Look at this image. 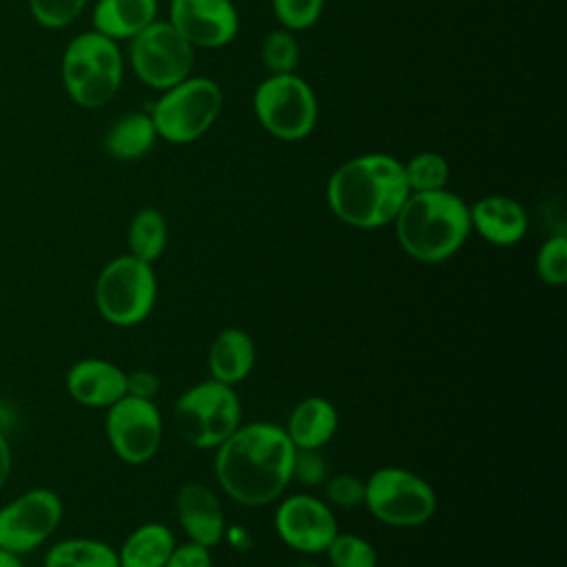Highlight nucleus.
Instances as JSON below:
<instances>
[{"instance_id": "473e14b6", "label": "nucleus", "mask_w": 567, "mask_h": 567, "mask_svg": "<svg viewBox=\"0 0 567 567\" xmlns=\"http://www.w3.org/2000/svg\"><path fill=\"white\" fill-rule=\"evenodd\" d=\"M164 567H213L210 549L193 540L175 545Z\"/></svg>"}, {"instance_id": "6e6552de", "label": "nucleus", "mask_w": 567, "mask_h": 567, "mask_svg": "<svg viewBox=\"0 0 567 567\" xmlns=\"http://www.w3.org/2000/svg\"><path fill=\"white\" fill-rule=\"evenodd\" d=\"M255 117L266 133L281 142L308 137L319 117V104L312 86L297 73L268 75L252 95Z\"/></svg>"}, {"instance_id": "cd10ccee", "label": "nucleus", "mask_w": 567, "mask_h": 567, "mask_svg": "<svg viewBox=\"0 0 567 567\" xmlns=\"http://www.w3.org/2000/svg\"><path fill=\"white\" fill-rule=\"evenodd\" d=\"M536 272L547 286L567 281V237L563 233L547 237L536 252Z\"/></svg>"}, {"instance_id": "aec40b11", "label": "nucleus", "mask_w": 567, "mask_h": 567, "mask_svg": "<svg viewBox=\"0 0 567 567\" xmlns=\"http://www.w3.org/2000/svg\"><path fill=\"white\" fill-rule=\"evenodd\" d=\"M91 18L93 31L115 42L131 40L157 20V0H97Z\"/></svg>"}, {"instance_id": "c756f323", "label": "nucleus", "mask_w": 567, "mask_h": 567, "mask_svg": "<svg viewBox=\"0 0 567 567\" xmlns=\"http://www.w3.org/2000/svg\"><path fill=\"white\" fill-rule=\"evenodd\" d=\"M326 0H272L279 24L288 31H303L319 22Z\"/></svg>"}, {"instance_id": "7ed1b4c3", "label": "nucleus", "mask_w": 567, "mask_h": 567, "mask_svg": "<svg viewBox=\"0 0 567 567\" xmlns=\"http://www.w3.org/2000/svg\"><path fill=\"white\" fill-rule=\"evenodd\" d=\"M392 224L403 252L421 264L454 257L472 233L470 206L447 188L410 193Z\"/></svg>"}, {"instance_id": "c85d7f7f", "label": "nucleus", "mask_w": 567, "mask_h": 567, "mask_svg": "<svg viewBox=\"0 0 567 567\" xmlns=\"http://www.w3.org/2000/svg\"><path fill=\"white\" fill-rule=\"evenodd\" d=\"M31 18L44 29H64L80 18L89 0H27Z\"/></svg>"}, {"instance_id": "4468645a", "label": "nucleus", "mask_w": 567, "mask_h": 567, "mask_svg": "<svg viewBox=\"0 0 567 567\" xmlns=\"http://www.w3.org/2000/svg\"><path fill=\"white\" fill-rule=\"evenodd\" d=\"M168 22L193 49H221L239 31V16L230 0H171Z\"/></svg>"}, {"instance_id": "4be33fe9", "label": "nucleus", "mask_w": 567, "mask_h": 567, "mask_svg": "<svg viewBox=\"0 0 567 567\" xmlns=\"http://www.w3.org/2000/svg\"><path fill=\"white\" fill-rule=\"evenodd\" d=\"M157 140V131L148 113L120 115L104 135V151L120 162L144 157Z\"/></svg>"}, {"instance_id": "9d476101", "label": "nucleus", "mask_w": 567, "mask_h": 567, "mask_svg": "<svg viewBox=\"0 0 567 567\" xmlns=\"http://www.w3.org/2000/svg\"><path fill=\"white\" fill-rule=\"evenodd\" d=\"M128 62L140 82L166 91L190 75L195 49L168 20H155L128 40Z\"/></svg>"}, {"instance_id": "6ab92c4d", "label": "nucleus", "mask_w": 567, "mask_h": 567, "mask_svg": "<svg viewBox=\"0 0 567 567\" xmlns=\"http://www.w3.org/2000/svg\"><path fill=\"white\" fill-rule=\"evenodd\" d=\"M257 350L252 337L241 328H224L217 332L208 348V372L210 379L226 385H237L255 368Z\"/></svg>"}, {"instance_id": "a878e982", "label": "nucleus", "mask_w": 567, "mask_h": 567, "mask_svg": "<svg viewBox=\"0 0 567 567\" xmlns=\"http://www.w3.org/2000/svg\"><path fill=\"white\" fill-rule=\"evenodd\" d=\"M299 58H301V51H299L295 31H288L284 27L275 29L261 42V62L270 71V75L295 73Z\"/></svg>"}, {"instance_id": "f8f14e48", "label": "nucleus", "mask_w": 567, "mask_h": 567, "mask_svg": "<svg viewBox=\"0 0 567 567\" xmlns=\"http://www.w3.org/2000/svg\"><path fill=\"white\" fill-rule=\"evenodd\" d=\"M104 430L113 454L128 465L151 461L162 445V414L153 399L124 394L106 408Z\"/></svg>"}, {"instance_id": "dca6fc26", "label": "nucleus", "mask_w": 567, "mask_h": 567, "mask_svg": "<svg viewBox=\"0 0 567 567\" xmlns=\"http://www.w3.org/2000/svg\"><path fill=\"white\" fill-rule=\"evenodd\" d=\"M66 392L86 408H111L126 394V372L113 361L86 357L66 372Z\"/></svg>"}, {"instance_id": "412c9836", "label": "nucleus", "mask_w": 567, "mask_h": 567, "mask_svg": "<svg viewBox=\"0 0 567 567\" xmlns=\"http://www.w3.org/2000/svg\"><path fill=\"white\" fill-rule=\"evenodd\" d=\"M177 540L164 523H144L135 527L117 549L120 567H164Z\"/></svg>"}, {"instance_id": "f03ea898", "label": "nucleus", "mask_w": 567, "mask_h": 567, "mask_svg": "<svg viewBox=\"0 0 567 567\" xmlns=\"http://www.w3.org/2000/svg\"><path fill=\"white\" fill-rule=\"evenodd\" d=\"M408 195L403 162L388 153L357 155L343 162L326 184L332 215L361 230L392 224Z\"/></svg>"}, {"instance_id": "bb28decb", "label": "nucleus", "mask_w": 567, "mask_h": 567, "mask_svg": "<svg viewBox=\"0 0 567 567\" xmlns=\"http://www.w3.org/2000/svg\"><path fill=\"white\" fill-rule=\"evenodd\" d=\"M330 567H377L379 556L370 540L359 534H337L323 551Z\"/></svg>"}, {"instance_id": "f704fd0d", "label": "nucleus", "mask_w": 567, "mask_h": 567, "mask_svg": "<svg viewBox=\"0 0 567 567\" xmlns=\"http://www.w3.org/2000/svg\"><path fill=\"white\" fill-rule=\"evenodd\" d=\"M11 474V447L7 436L0 432V489L7 485Z\"/></svg>"}, {"instance_id": "39448f33", "label": "nucleus", "mask_w": 567, "mask_h": 567, "mask_svg": "<svg viewBox=\"0 0 567 567\" xmlns=\"http://www.w3.org/2000/svg\"><path fill=\"white\" fill-rule=\"evenodd\" d=\"M173 423L190 447H219L241 425V401L235 385L208 379L188 388L173 405Z\"/></svg>"}, {"instance_id": "f257e3e1", "label": "nucleus", "mask_w": 567, "mask_h": 567, "mask_svg": "<svg viewBox=\"0 0 567 567\" xmlns=\"http://www.w3.org/2000/svg\"><path fill=\"white\" fill-rule=\"evenodd\" d=\"M295 452L286 427L252 421L215 447V478L239 505H270L292 481Z\"/></svg>"}, {"instance_id": "9b49d317", "label": "nucleus", "mask_w": 567, "mask_h": 567, "mask_svg": "<svg viewBox=\"0 0 567 567\" xmlns=\"http://www.w3.org/2000/svg\"><path fill=\"white\" fill-rule=\"evenodd\" d=\"M64 505L58 492L31 487L0 507V549L24 556L53 536Z\"/></svg>"}, {"instance_id": "72a5a7b5", "label": "nucleus", "mask_w": 567, "mask_h": 567, "mask_svg": "<svg viewBox=\"0 0 567 567\" xmlns=\"http://www.w3.org/2000/svg\"><path fill=\"white\" fill-rule=\"evenodd\" d=\"M159 377L151 370H135L126 372V394L140 396V399H155L159 392Z\"/></svg>"}, {"instance_id": "a211bd4d", "label": "nucleus", "mask_w": 567, "mask_h": 567, "mask_svg": "<svg viewBox=\"0 0 567 567\" xmlns=\"http://www.w3.org/2000/svg\"><path fill=\"white\" fill-rule=\"evenodd\" d=\"M337 427L339 414L334 403L326 396H306L292 408L286 434L297 450H321L332 441Z\"/></svg>"}, {"instance_id": "e433bc0d", "label": "nucleus", "mask_w": 567, "mask_h": 567, "mask_svg": "<svg viewBox=\"0 0 567 567\" xmlns=\"http://www.w3.org/2000/svg\"><path fill=\"white\" fill-rule=\"evenodd\" d=\"M299 567H319V565H315V563H303V565H299Z\"/></svg>"}, {"instance_id": "393cba45", "label": "nucleus", "mask_w": 567, "mask_h": 567, "mask_svg": "<svg viewBox=\"0 0 567 567\" xmlns=\"http://www.w3.org/2000/svg\"><path fill=\"white\" fill-rule=\"evenodd\" d=\"M403 173L410 193L441 190L450 179V164L441 153L423 151L403 164Z\"/></svg>"}, {"instance_id": "2f4dec72", "label": "nucleus", "mask_w": 567, "mask_h": 567, "mask_svg": "<svg viewBox=\"0 0 567 567\" xmlns=\"http://www.w3.org/2000/svg\"><path fill=\"white\" fill-rule=\"evenodd\" d=\"M326 476H328V463H326L321 450H297L295 452L292 481L315 487V485L326 483Z\"/></svg>"}, {"instance_id": "2eb2a0df", "label": "nucleus", "mask_w": 567, "mask_h": 567, "mask_svg": "<svg viewBox=\"0 0 567 567\" xmlns=\"http://www.w3.org/2000/svg\"><path fill=\"white\" fill-rule=\"evenodd\" d=\"M175 512L188 540L208 549L224 540L226 514L217 494L206 483H184L175 496Z\"/></svg>"}, {"instance_id": "0eeeda50", "label": "nucleus", "mask_w": 567, "mask_h": 567, "mask_svg": "<svg viewBox=\"0 0 567 567\" xmlns=\"http://www.w3.org/2000/svg\"><path fill=\"white\" fill-rule=\"evenodd\" d=\"M221 104L224 95L217 82L202 75H188L162 91L148 115L157 137L171 144H190L215 124Z\"/></svg>"}, {"instance_id": "1a4fd4ad", "label": "nucleus", "mask_w": 567, "mask_h": 567, "mask_svg": "<svg viewBox=\"0 0 567 567\" xmlns=\"http://www.w3.org/2000/svg\"><path fill=\"white\" fill-rule=\"evenodd\" d=\"M363 505L383 525L421 527L436 512V494L416 472L388 465L368 476Z\"/></svg>"}, {"instance_id": "5701e85b", "label": "nucleus", "mask_w": 567, "mask_h": 567, "mask_svg": "<svg viewBox=\"0 0 567 567\" xmlns=\"http://www.w3.org/2000/svg\"><path fill=\"white\" fill-rule=\"evenodd\" d=\"M42 567H120L117 551L97 538H64L51 545Z\"/></svg>"}, {"instance_id": "c9c22d12", "label": "nucleus", "mask_w": 567, "mask_h": 567, "mask_svg": "<svg viewBox=\"0 0 567 567\" xmlns=\"http://www.w3.org/2000/svg\"><path fill=\"white\" fill-rule=\"evenodd\" d=\"M0 567H24L22 558L7 551V549H0Z\"/></svg>"}, {"instance_id": "f3484780", "label": "nucleus", "mask_w": 567, "mask_h": 567, "mask_svg": "<svg viewBox=\"0 0 567 567\" xmlns=\"http://www.w3.org/2000/svg\"><path fill=\"white\" fill-rule=\"evenodd\" d=\"M470 224L492 246H514L529 228L527 210L507 195H485L470 206Z\"/></svg>"}, {"instance_id": "20e7f679", "label": "nucleus", "mask_w": 567, "mask_h": 567, "mask_svg": "<svg viewBox=\"0 0 567 567\" xmlns=\"http://www.w3.org/2000/svg\"><path fill=\"white\" fill-rule=\"evenodd\" d=\"M60 78L66 95L82 109L109 104L124 78V58L115 40L84 31L69 40L60 60Z\"/></svg>"}, {"instance_id": "ddd939ff", "label": "nucleus", "mask_w": 567, "mask_h": 567, "mask_svg": "<svg viewBox=\"0 0 567 567\" xmlns=\"http://www.w3.org/2000/svg\"><path fill=\"white\" fill-rule=\"evenodd\" d=\"M279 540L299 554H323L339 534L334 509L312 494L286 496L272 516Z\"/></svg>"}, {"instance_id": "b1692460", "label": "nucleus", "mask_w": 567, "mask_h": 567, "mask_svg": "<svg viewBox=\"0 0 567 567\" xmlns=\"http://www.w3.org/2000/svg\"><path fill=\"white\" fill-rule=\"evenodd\" d=\"M126 241L128 255L146 264H155L162 257L168 241V226L164 215L153 206L137 210L128 224Z\"/></svg>"}, {"instance_id": "423d86ee", "label": "nucleus", "mask_w": 567, "mask_h": 567, "mask_svg": "<svg viewBox=\"0 0 567 567\" xmlns=\"http://www.w3.org/2000/svg\"><path fill=\"white\" fill-rule=\"evenodd\" d=\"M93 299L100 317L111 326L131 328L142 323L157 301L153 264L128 252L113 257L95 279Z\"/></svg>"}, {"instance_id": "7c9ffc66", "label": "nucleus", "mask_w": 567, "mask_h": 567, "mask_svg": "<svg viewBox=\"0 0 567 567\" xmlns=\"http://www.w3.org/2000/svg\"><path fill=\"white\" fill-rule=\"evenodd\" d=\"M365 481L352 474H337L326 483V503L334 509H352L363 505Z\"/></svg>"}]
</instances>
